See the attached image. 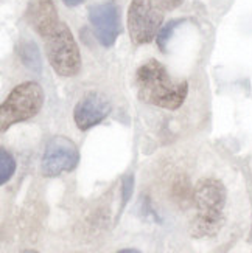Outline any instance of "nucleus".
I'll use <instances>...</instances> for the list:
<instances>
[{"label": "nucleus", "instance_id": "nucleus-1", "mask_svg": "<svg viewBox=\"0 0 252 253\" xmlns=\"http://www.w3.org/2000/svg\"><path fill=\"white\" fill-rule=\"evenodd\" d=\"M136 87L142 101L167 111L179 109L189 95V84L173 81L167 69L156 59H150L137 69Z\"/></svg>", "mask_w": 252, "mask_h": 253}, {"label": "nucleus", "instance_id": "nucleus-2", "mask_svg": "<svg viewBox=\"0 0 252 253\" xmlns=\"http://www.w3.org/2000/svg\"><path fill=\"white\" fill-rule=\"evenodd\" d=\"M196 216L190 224L193 238H209L220 232L224 221L226 188L216 179H201L193 190Z\"/></svg>", "mask_w": 252, "mask_h": 253}, {"label": "nucleus", "instance_id": "nucleus-3", "mask_svg": "<svg viewBox=\"0 0 252 253\" xmlns=\"http://www.w3.org/2000/svg\"><path fill=\"white\" fill-rule=\"evenodd\" d=\"M44 104V92L38 83L27 81L14 87L0 107V127L6 132L16 123L38 115Z\"/></svg>", "mask_w": 252, "mask_h": 253}, {"label": "nucleus", "instance_id": "nucleus-4", "mask_svg": "<svg viewBox=\"0 0 252 253\" xmlns=\"http://www.w3.org/2000/svg\"><path fill=\"white\" fill-rule=\"evenodd\" d=\"M46 39V50L53 70L61 76H75L81 69V56L70 28L61 24Z\"/></svg>", "mask_w": 252, "mask_h": 253}, {"label": "nucleus", "instance_id": "nucleus-5", "mask_svg": "<svg viewBox=\"0 0 252 253\" xmlns=\"http://www.w3.org/2000/svg\"><path fill=\"white\" fill-rule=\"evenodd\" d=\"M163 20L160 6L152 0H133L128 9V31L136 45L150 43L157 33Z\"/></svg>", "mask_w": 252, "mask_h": 253}, {"label": "nucleus", "instance_id": "nucleus-6", "mask_svg": "<svg viewBox=\"0 0 252 253\" xmlns=\"http://www.w3.org/2000/svg\"><path fill=\"white\" fill-rule=\"evenodd\" d=\"M80 160L78 149L73 141L65 137H53L46 146L41 162V171L46 177H56V175L72 171Z\"/></svg>", "mask_w": 252, "mask_h": 253}, {"label": "nucleus", "instance_id": "nucleus-7", "mask_svg": "<svg viewBox=\"0 0 252 253\" xmlns=\"http://www.w3.org/2000/svg\"><path fill=\"white\" fill-rule=\"evenodd\" d=\"M89 20L94 27L95 36L103 47H112L117 41L122 24H120V11L114 2H104L89 8Z\"/></svg>", "mask_w": 252, "mask_h": 253}, {"label": "nucleus", "instance_id": "nucleus-8", "mask_svg": "<svg viewBox=\"0 0 252 253\" xmlns=\"http://www.w3.org/2000/svg\"><path fill=\"white\" fill-rule=\"evenodd\" d=\"M111 112V103L103 93L91 92L84 95L75 106L73 120L80 130H87L101 123Z\"/></svg>", "mask_w": 252, "mask_h": 253}, {"label": "nucleus", "instance_id": "nucleus-9", "mask_svg": "<svg viewBox=\"0 0 252 253\" xmlns=\"http://www.w3.org/2000/svg\"><path fill=\"white\" fill-rule=\"evenodd\" d=\"M27 19L42 38H47L61 24L53 0H31L27 9Z\"/></svg>", "mask_w": 252, "mask_h": 253}, {"label": "nucleus", "instance_id": "nucleus-10", "mask_svg": "<svg viewBox=\"0 0 252 253\" xmlns=\"http://www.w3.org/2000/svg\"><path fill=\"white\" fill-rule=\"evenodd\" d=\"M20 58L24 61L27 67L39 72L41 69V58H39V51L35 42H22L20 45Z\"/></svg>", "mask_w": 252, "mask_h": 253}, {"label": "nucleus", "instance_id": "nucleus-11", "mask_svg": "<svg viewBox=\"0 0 252 253\" xmlns=\"http://www.w3.org/2000/svg\"><path fill=\"white\" fill-rule=\"evenodd\" d=\"M16 171V162L9 152L5 149L0 151V183L5 185Z\"/></svg>", "mask_w": 252, "mask_h": 253}, {"label": "nucleus", "instance_id": "nucleus-12", "mask_svg": "<svg viewBox=\"0 0 252 253\" xmlns=\"http://www.w3.org/2000/svg\"><path fill=\"white\" fill-rule=\"evenodd\" d=\"M184 19H174V20H170L168 24L163 27L159 33H157V38H156V42H157V45L162 51H165L167 50V43L171 38V35L174 33V30H176L181 24H184Z\"/></svg>", "mask_w": 252, "mask_h": 253}, {"label": "nucleus", "instance_id": "nucleus-13", "mask_svg": "<svg viewBox=\"0 0 252 253\" xmlns=\"http://www.w3.org/2000/svg\"><path fill=\"white\" fill-rule=\"evenodd\" d=\"M173 194H174V199L179 201V202H185L189 199H193V191L190 188L189 180L185 177H179L176 182H174Z\"/></svg>", "mask_w": 252, "mask_h": 253}, {"label": "nucleus", "instance_id": "nucleus-14", "mask_svg": "<svg viewBox=\"0 0 252 253\" xmlns=\"http://www.w3.org/2000/svg\"><path fill=\"white\" fill-rule=\"evenodd\" d=\"M123 204H126L129 201L131 194H133V186H134V177L133 175H125L123 177Z\"/></svg>", "mask_w": 252, "mask_h": 253}, {"label": "nucleus", "instance_id": "nucleus-15", "mask_svg": "<svg viewBox=\"0 0 252 253\" xmlns=\"http://www.w3.org/2000/svg\"><path fill=\"white\" fill-rule=\"evenodd\" d=\"M156 2L163 9H176L184 0H156Z\"/></svg>", "mask_w": 252, "mask_h": 253}, {"label": "nucleus", "instance_id": "nucleus-16", "mask_svg": "<svg viewBox=\"0 0 252 253\" xmlns=\"http://www.w3.org/2000/svg\"><path fill=\"white\" fill-rule=\"evenodd\" d=\"M62 2L67 6H78L84 2V0H62Z\"/></svg>", "mask_w": 252, "mask_h": 253}, {"label": "nucleus", "instance_id": "nucleus-17", "mask_svg": "<svg viewBox=\"0 0 252 253\" xmlns=\"http://www.w3.org/2000/svg\"><path fill=\"white\" fill-rule=\"evenodd\" d=\"M117 253H140V252L136 250V249H123V250H120V252H117Z\"/></svg>", "mask_w": 252, "mask_h": 253}, {"label": "nucleus", "instance_id": "nucleus-18", "mask_svg": "<svg viewBox=\"0 0 252 253\" xmlns=\"http://www.w3.org/2000/svg\"><path fill=\"white\" fill-rule=\"evenodd\" d=\"M22 253H38V252H35V250H24Z\"/></svg>", "mask_w": 252, "mask_h": 253}, {"label": "nucleus", "instance_id": "nucleus-19", "mask_svg": "<svg viewBox=\"0 0 252 253\" xmlns=\"http://www.w3.org/2000/svg\"><path fill=\"white\" fill-rule=\"evenodd\" d=\"M249 241L252 243V228H251V235H249Z\"/></svg>", "mask_w": 252, "mask_h": 253}]
</instances>
